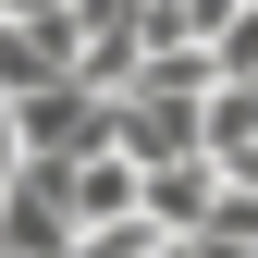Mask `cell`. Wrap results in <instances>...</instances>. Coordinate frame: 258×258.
<instances>
[{
	"mask_svg": "<svg viewBox=\"0 0 258 258\" xmlns=\"http://www.w3.org/2000/svg\"><path fill=\"white\" fill-rule=\"evenodd\" d=\"M184 258H258V246H221V234H184Z\"/></svg>",
	"mask_w": 258,
	"mask_h": 258,
	"instance_id": "6",
	"label": "cell"
},
{
	"mask_svg": "<svg viewBox=\"0 0 258 258\" xmlns=\"http://www.w3.org/2000/svg\"><path fill=\"white\" fill-rule=\"evenodd\" d=\"M197 61H209V86H258V0H246L234 25H221V37H209Z\"/></svg>",
	"mask_w": 258,
	"mask_h": 258,
	"instance_id": "5",
	"label": "cell"
},
{
	"mask_svg": "<svg viewBox=\"0 0 258 258\" xmlns=\"http://www.w3.org/2000/svg\"><path fill=\"white\" fill-rule=\"evenodd\" d=\"M61 172V209H74V234H99V221H136V160L86 148V160H49Z\"/></svg>",
	"mask_w": 258,
	"mask_h": 258,
	"instance_id": "4",
	"label": "cell"
},
{
	"mask_svg": "<svg viewBox=\"0 0 258 258\" xmlns=\"http://www.w3.org/2000/svg\"><path fill=\"white\" fill-rule=\"evenodd\" d=\"M0 123H13V160H86V148H111V99H86L74 74L37 86V99H13Z\"/></svg>",
	"mask_w": 258,
	"mask_h": 258,
	"instance_id": "1",
	"label": "cell"
},
{
	"mask_svg": "<svg viewBox=\"0 0 258 258\" xmlns=\"http://www.w3.org/2000/svg\"><path fill=\"white\" fill-rule=\"evenodd\" d=\"M209 197H221L209 160H160V172H136V221H148V234H172V246L209 221Z\"/></svg>",
	"mask_w": 258,
	"mask_h": 258,
	"instance_id": "3",
	"label": "cell"
},
{
	"mask_svg": "<svg viewBox=\"0 0 258 258\" xmlns=\"http://www.w3.org/2000/svg\"><path fill=\"white\" fill-rule=\"evenodd\" d=\"M61 74H74V25H61V13L0 25V111H13V99H37V86H61Z\"/></svg>",
	"mask_w": 258,
	"mask_h": 258,
	"instance_id": "2",
	"label": "cell"
}]
</instances>
